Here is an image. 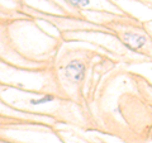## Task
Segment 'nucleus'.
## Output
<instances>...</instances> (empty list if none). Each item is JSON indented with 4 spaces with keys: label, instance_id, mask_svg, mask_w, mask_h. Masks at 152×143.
I'll list each match as a JSON object with an SVG mask.
<instances>
[{
    "label": "nucleus",
    "instance_id": "obj_3",
    "mask_svg": "<svg viewBox=\"0 0 152 143\" xmlns=\"http://www.w3.org/2000/svg\"><path fill=\"white\" fill-rule=\"evenodd\" d=\"M53 98L52 96H45V98H42V99H39V100H32V104L33 105H38V104H42V103H46V101H50V100H52Z\"/></svg>",
    "mask_w": 152,
    "mask_h": 143
},
{
    "label": "nucleus",
    "instance_id": "obj_2",
    "mask_svg": "<svg viewBox=\"0 0 152 143\" xmlns=\"http://www.w3.org/2000/svg\"><path fill=\"white\" fill-rule=\"evenodd\" d=\"M126 43L128 46H131L132 48H140L146 43V38L138 36V34H133V33H128V34L124 36Z\"/></svg>",
    "mask_w": 152,
    "mask_h": 143
},
{
    "label": "nucleus",
    "instance_id": "obj_1",
    "mask_svg": "<svg viewBox=\"0 0 152 143\" xmlns=\"http://www.w3.org/2000/svg\"><path fill=\"white\" fill-rule=\"evenodd\" d=\"M65 74L67 76V79L72 82H79L81 81L85 74V66L84 63L79 62V61H72L70 62L65 69Z\"/></svg>",
    "mask_w": 152,
    "mask_h": 143
},
{
    "label": "nucleus",
    "instance_id": "obj_4",
    "mask_svg": "<svg viewBox=\"0 0 152 143\" xmlns=\"http://www.w3.org/2000/svg\"><path fill=\"white\" fill-rule=\"evenodd\" d=\"M69 1L71 4H74V5H83V7L89 4V0H69Z\"/></svg>",
    "mask_w": 152,
    "mask_h": 143
}]
</instances>
